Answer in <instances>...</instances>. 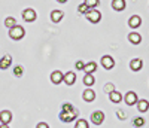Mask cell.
Returning a JSON list of instances; mask_svg holds the SVG:
<instances>
[{"label": "cell", "instance_id": "6da1fadb", "mask_svg": "<svg viewBox=\"0 0 149 128\" xmlns=\"http://www.w3.org/2000/svg\"><path fill=\"white\" fill-rule=\"evenodd\" d=\"M24 34H26V31H24V29L21 27V25H15V27H12V29H9V37L12 40H21L22 37H24Z\"/></svg>", "mask_w": 149, "mask_h": 128}, {"label": "cell", "instance_id": "7a4b0ae2", "mask_svg": "<svg viewBox=\"0 0 149 128\" xmlns=\"http://www.w3.org/2000/svg\"><path fill=\"white\" fill-rule=\"evenodd\" d=\"M78 110L76 109H73V110H70V112H61L60 113V121H63V122H72V121H74L76 119V116H78Z\"/></svg>", "mask_w": 149, "mask_h": 128}, {"label": "cell", "instance_id": "3957f363", "mask_svg": "<svg viewBox=\"0 0 149 128\" xmlns=\"http://www.w3.org/2000/svg\"><path fill=\"white\" fill-rule=\"evenodd\" d=\"M103 121H104V113H103V112H100V110L93 112V115H91V122H93L94 125H102Z\"/></svg>", "mask_w": 149, "mask_h": 128}, {"label": "cell", "instance_id": "277c9868", "mask_svg": "<svg viewBox=\"0 0 149 128\" xmlns=\"http://www.w3.org/2000/svg\"><path fill=\"white\" fill-rule=\"evenodd\" d=\"M86 18H88V21H91V22H94V24H97L98 21L102 19V14L98 10H95V9H91L88 14H86Z\"/></svg>", "mask_w": 149, "mask_h": 128}, {"label": "cell", "instance_id": "5b68a950", "mask_svg": "<svg viewBox=\"0 0 149 128\" xmlns=\"http://www.w3.org/2000/svg\"><path fill=\"white\" fill-rule=\"evenodd\" d=\"M102 66H103L106 70L113 69V66H115V60L112 58L110 55H104V57H102Z\"/></svg>", "mask_w": 149, "mask_h": 128}, {"label": "cell", "instance_id": "8992f818", "mask_svg": "<svg viewBox=\"0 0 149 128\" xmlns=\"http://www.w3.org/2000/svg\"><path fill=\"white\" fill-rule=\"evenodd\" d=\"M22 18H24V21H27V22H33V21L36 19V12H34V9H31V8L26 9V10L22 12Z\"/></svg>", "mask_w": 149, "mask_h": 128}, {"label": "cell", "instance_id": "52a82bcc", "mask_svg": "<svg viewBox=\"0 0 149 128\" xmlns=\"http://www.w3.org/2000/svg\"><path fill=\"white\" fill-rule=\"evenodd\" d=\"M137 94H136L134 91H130V93H127L125 94V103L128 104V106H134L136 103H137Z\"/></svg>", "mask_w": 149, "mask_h": 128}, {"label": "cell", "instance_id": "ba28073f", "mask_svg": "<svg viewBox=\"0 0 149 128\" xmlns=\"http://www.w3.org/2000/svg\"><path fill=\"white\" fill-rule=\"evenodd\" d=\"M63 78H64V74L61 73L60 70H55V72L51 73V82L55 83V85H58V83L63 82Z\"/></svg>", "mask_w": 149, "mask_h": 128}, {"label": "cell", "instance_id": "9c48e42d", "mask_svg": "<svg viewBox=\"0 0 149 128\" xmlns=\"http://www.w3.org/2000/svg\"><path fill=\"white\" fill-rule=\"evenodd\" d=\"M10 64H12V57L9 54H6V55L2 57V60H0V69L6 70L8 67H10Z\"/></svg>", "mask_w": 149, "mask_h": 128}, {"label": "cell", "instance_id": "30bf717a", "mask_svg": "<svg viewBox=\"0 0 149 128\" xmlns=\"http://www.w3.org/2000/svg\"><path fill=\"white\" fill-rule=\"evenodd\" d=\"M142 67H143V61H142L140 58H134V60H131V63H130V69H131L133 72H139V70H142Z\"/></svg>", "mask_w": 149, "mask_h": 128}, {"label": "cell", "instance_id": "8fae6325", "mask_svg": "<svg viewBox=\"0 0 149 128\" xmlns=\"http://www.w3.org/2000/svg\"><path fill=\"white\" fill-rule=\"evenodd\" d=\"M10 121H12V113L9 110H2V112H0V122L8 125Z\"/></svg>", "mask_w": 149, "mask_h": 128}, {"label": "cell", "instance_id": "7c38bea8", "mask_svg": "<svg viewBox=\"0 0 149 128\" xmlns=\"http://www.w3.org/2000/svg\"><path fill=\"white\" fill-rule=\"evenodd\" d=\"M84 100L86 101V103H91V101H94L95 100V93L93 91V89L91 88H88V89H85V91H84Z\"/></svg>", "mask_w": 149, "mask_h": 128}, {"label": "cell", "instance_id": "4fadbf2b", "mask_svg": "<svg viewBox=\"0 0 149 128\" xmlns=\"http://www.w3.org/2000/svg\"><path fill=\"white\" fill-rule=\"evenodd\" d=\"M125 6H127L125 0H112V8H113L115 10H118V12L124 10V9H125Z\"/></svg>", "mask_w": 149, "mask_h": 128}, {"label": "cell", "instance_id": "5bb4252c", "mask_svg": "<svg viewBox=\"0 0 149 128\" xmlns=\"http://www.w3.org/2000/svg\"><path fill=\"white\" fill-rule=\"evenodd\" d=\"M63 81L66 82V85H73L74 81H76V74H74V72H67V73L64 74Z\"/></svg>", "mask_w": 149, "mask_h": 128}, {"label": "cell", "instance_id": "9a60e30c", "mask_svg": "<svg viewBox=\"0 0 149 128\" xmlns=\"http://www.w3.org/2000/svg\"><path fill=\"white\" fill-rule=\"evenodd\" d=\"M140 24H142V18H140L139 15H133V17L130 18V21H128V25H130L131 29H137Z\"/></svg>", "mask_w": 149, "mask_h": 128}, {"label": "cell", "instance_id": "2e32d148", "mask_svg": "<svg viewBox=\"0 0 149 128\" xmlns=\"http://www.w3.org/2000/svg\"><path fill=\"white\" fill-rule=\"evenodd\" d=\"M64 14H63V10H52L51 12V21L52 22H60L61 19H63Z\"/></svg>", "mask_w": 149, "mask_h": 128}, {"label": "cell", "instance_id": "e0dca14e", "mask_svg": "<svg viewBox=\"0 0 149 128\" xmlns=\"http://www.w3.org/2000/svg\"><path fill=\"white\" fill-rule=\"evenodd\" d=\"M137 109H139V112H142V113L148 112V109H149V101H148V100H137Z\"/></svg>", "mask_w": 149, "mask_h": 128}, {"label": "cell", "instance_id": "ac0fdd59", "mask_svg": "<svg viewBox=\"0 0 149 128\" xmlns=\"http://www.w3.org/2000/svg\"><path fill=\"white\" fill-rule=\"evenodd\" d=\"M128 40L133 43V45H139L142 42V36L139 33H130L128 34Z\"/></svg>", "mask_w": 149, "mask_h": 128}, {"label": "cell", "instance_id": "d6986e66", "mask_svg": "<svg viewBox=\"0 0 149 128\" xmlns=\"http://www.w3.org/2000/svg\"><path fill=\"white\" fill-rule=\"evenodd\" d=\"M109 97H110V101H112V103H119V101H122V95H121L118 91H115V89L109 93Z\"/></svg>", "mask_w": 149, "mask_h": 128}, {"label": "cell", "instance_id": "ffe728a7", "mask_svg": "<svg viewBox=\"0 0 149 128\" xmlns=\"http://www.w3.org/2000/svg\"><path fill=\"white\" fill-rule=\"evenodd\" d=\"M94 82H95V79H94L93 73H86L85 78H84V83H85L86 86H91V85H94Z\"/></svg>", "mask_w": 149, "mask_h": 128}, {"label": "cell", "instance_id": "44dd1931", "mask_svg": "<svg viewBox=\"0 0 149 128\" xmlns=\"http://www.w3.org/2000/svg\"><path fill=\"white\" fill-rule=\"evenodd\" d=\"M84 70H85V73H94V72L97 70V64H95L94 61H91V63H88V64H85Z\"/></svg>", "mask_w": 149, "mask_h": 128}, {"label": "cell", "instance_id": "7402d4cb", "mask_svg": "<svg viewBox=\"0 0 149 128\" xmlns=\"http://www.w3.org/2000/svg\"><path fill=\"white\" fill-rule=\"evenodd\" d=\"M5 25H6V29H12V27H15L17 25V19L14 17H8L5 19Z\"/></svg>", "mask_w": 149, "mask_h": 128}, {"label": "cell", "instance_id": "603a6c76", "mask_svg": "<svg viewBox=\"0 0 149 128\" xmlns=\"http://www.w3.org/2000/svg\"><path fill=\"white\" fill-rule=\"evenodd\" d=\"M90 10H91V9H90L88 6H86L85 3H82V5H79V6H78V12H79V14H84V15H86Z\"/></svg>", "mask_w": 149, "mask_h": 128}, {"label": "cell", "instance_id": "cb8c5ba5", "mask_svg": "<svg viewBox=\"0 0 149 128\" xmlns=\"http://www.w3.org/2000/svg\"><path fill=\"white\" fill-rule=\"evenodd\" d=\"M74 128H90V127H88V122H86L85 119H79L76 124H74Z\"/></svg>", "mask_w": 149, "mask_h": 128}, {"label": "cell", "instance_id": "d4e9b609", "mask_svg": "<svg viewBox=\"0 0 149 128\" xmlns=\"http://www.w3.org/2000/svg\"><path fill=\"white\" fill-rule=\"evenodd\" d=\"M86 6H88L90 9H94L95 6H98V0H85L84 2Z\"/></svg>", "mask_w": 149, "mask_h": 128}, {"label": "cell", "instance_id": "484cf974", "mask_svg": "<svg viewBox=\"0 0 149 128\" xmlns=\"http://www.w3.org/2000/svg\"><path fill=\"white\" fill-rule=\"evenodd\" d=\"M133 125H134V127H143V125H145V119H143V118H136V119L133 121Z\"/></svg>", "mask_w": 149, "mask_h": 128}, {"label": "cell", "instance_id": "4316f807", "mask_svg": "<svg viewBox=\"0 0 149 128\" xmlns=\"http://www.w3.org/2000/svg\"><path fill=\"white\" fill-rule=\"evenodd\" d=\"M22 67L21 66H15V69H14V73H15V76H18V78H19V76H22Z\"/></svg>", "mask_w": 149, "mask_h": 128}, {"label": "cell", "instance_id": "83f0119b", "mask_svg": "<svg viewBox=\"0 0 149 128\" xmlns=\"http://www.w3.org/2000/svg\"><path fill=\"white\" fill-rule=\"evenodd\" d=\"M74 107L70 104V103H66V104H63V112H70V110H73Z\"/></svg>", "mask_w": 149, "mask_h": 128}, {"label": "cell", "instance_id": "f1b7e54d", "mask_svg": "<svg viewBox=\"0 0 149 128\" xmlns=\"http://www.w3.org/2000/svg\"><path fill=\"white\" fill-rule=\"evenodd\" d=\"M74 66H76V69H78V70H84V67H85V64H84L82 61H78L76 64H74Z\"/></svg>", "mask_w": 149, "mask_h": 128}, {"label": "cell", "instance_id": "f546056e", "mask_svg": "<svg viewBox=\"0 0 149 128\" xmlns=\"http://www.w3.org/2000/svg\"><path fill=\"white\" fill-rule=\"evenodd\" d=\"M36 128H49V125H48L46 122H39Z\"/></svg>", "mask_w": 149, "mask_h": 128}, {"label": "cell", "instance_id": "4dcf8cb0", "mask_svg": "<svg viewBox=\"0 0 149 128\" xmlns=\"http://www.w3.org/2000/svg\"><path fill=\"white\" fill-rule=\"evenodd\" d=\"M118 118L119 119H125V113H124V110H118Z\"/></svg>", "mask_w": 149, "mask_h": 128}, {"label": "cell", "instance_id": "1f68e13d", "mask_svg": "<svg viewBox=\"0 0 149 128\" xmlns=\"http://www.w3.org/2000/svg\"><path fill=\"white\" fill-rule=\"evenodd\" d=\"M104 89H106V91H107V93H110V91H113V85H112V83H107Z\"/></svg>", "mask_w": 149, "mask_h": 128}, {"label": "cell", "instance_id": "d6a6232c", "mask_svg": "<svg viewBox=\"0 0 149 128\" xmlns=\"http://www.w3.org/2000/svg\"><path fill=\"white\" fill-rule=\"evenodd\" d=\"M0 128H9V127H8L6 124H2V125H0Z\"/></svg>", "mask_w": 149, "mask_h": 128}, {"label": "cell", "instance_id": "836d02e7", "mask_svg": "<svg viewBox=\"0 0 149 128\" xmlns=\"http://www.w3.org/2000/svg\"><path fill=\"white\" fill-rule=\"evenodd\" d=\"M57 2H58V3H66L67 0H57Z\"/></svg>", "mask_w": 149, "mask_h": 128}]
</instances>
